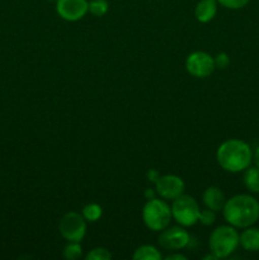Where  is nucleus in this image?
Listing matches in <instances>:
<instances>
[{
    "mask_svg": "<svg viewBox=\"0 0 259 260\" xmlns=\"http://www.w3.org/2000/svg\"><path fill=\"white\" fill-rule=\"evenodd\" d=\"M222 215L226 222L234 228H249L258 222L259 202L250 194H236L226 200Z\"/></svg>",
    "mask_w": 259,
    "mask_h": 260,
    "instance_id": "nucleus-1",
    "label": "nucleus"
},
{
    "mask_svg": "<svg viewBox=\"0 0 259 260\" xmlns=\"http://www.w3.org/2000/svg\"><path fill=\"white\" fill-rule=\"evenodd\" d=\"M216 159L225 172L241 173L253 162V151L243 140L230 139L218 146Z\"/></svg>",
    "mask_w": 259,
    "mask_h": 260,
    "instance_id": "nucleus-2",
    "label": "nucleus"
},
{
    "mask_svg": "<svg viewBox=\"0 0 259 260\" xmlns=\"http://www.w3.org/2000/svg\"><path fill=\"white\" fill-rule=\"evenodd\" d=\"M210 251L217 259L230 256L239 246V233L231 225L218 226L211 233L208 240Z\"/></svg>",
    "mask_w": 259,
    "mask_h": 260,
    "instance_id": "nucleus-3",
    "label": "nucleus"
},
{
    "mask_svg": "<svg viewBox=\"0 0 259 260\" xmlns=\"http://www.w3.org/2000/svg\"><path fill=\"white\" fill-rule=\"evenodd\" d=\"M172 220V207L163 200L151 198L142 208V221L151 231L160 233L170 225Z\"/></svg>",
    "mask_w": 259,
    "mask_h": 260,
    "instance_id": "nucleus-4",
    "label": "nucleus"
},
{
    "mask_svg": "<svg viewBox=\"0 0 259 260\" xmlns=\"http://www.w3.org/2000/svg\"><path fill=\"white\" fill-rule=\"evenodd\" d=\"M200 206L197 201L190 196L184 194L173 200L172 203V215L173 218L183 228H189L196 225L200 217Z\"/></svg>",
    "mask_w": 259,
    "mask_h": 260,
    "instance_id": "nucleus-5",
    "label": "nucleus"
},
{
    "mask_svg": "<svg viewBox=\"0 0 259 260\" xmlns=\"http://www.w3.org/2000/svg\"><path fill=\"white\" fill-rule=\"evenodd\" d=\"M58 230L66 241L80 243L86 233V221L80 213L68 212L60 220Z\"/></svg>",
    "mask_w": 259,
    "mask_h": 260,
    "instance_id": "nucleus-6",
    "label": "nucleus"
},
{
    "mask_svg": "<svg viewBox=\"0 0 259 260\" xmlns=\"http://www.w3.org/2000/svg\"><path fill=\"white\" fill-rule=\"evenodd\" d=\"M185 69L188 74L195 78H207L215 71V60L210 53L205 51H196L188 55L185 60Z\"/></svg>",
    "mask_w": 259,
    "mask_h": 260,
    "instance_id": "nucleus-7",
    "label": "nucleus"
},
{
    "mask_svg": "<svg viewBox=\"0 0 259 260\" xmlns=\"http://www.w3.org/2000/svg\"><path fill=\"white\" fill-rule=\"evenodd\" d=\"M157 241L165 250H180L189 245L190 236L183 226H174V228L168 226L167 229L160 231Z\"/></svg>",
    "mask_w": 259,
    "mask_h": 260,
    "instance_id": "nucleus-8",
    "label": "nucleus"
},
{
    "mask_svg": "<svg viewBox=\"0 0 259 260\" xmlns=\"http://www.w3.org/2000/svg\"><path fill=\"white\" fill-rule=\"evenodd\" d=\"M155 189L156 193L164 200H175L184 193V180L174 174L160 175L155 180Z\"/></svg>",
    "mask_w": 259,
    "mask_h": 260,
    "instance_id": "nucleus-9",
    "label": "nucleus"
},
{
    "mask_svg": "<svg viewBox=\"0 0 259 260\" xmlns=\"http://www.w3.org/2000/svg\"><path fill=\"white\" fill-rule=\"evenodd\" d=\"M88 0H56V12L68 22L80 20L88 13Z\"/></svg>",
    "mask_w": 259,
    "mask_h": 260,
    "instance_id": "nucleus-10",
    "label": "nucleus"
},
{
    "mask_svg": "<svg viewBox=\"0 0 259 260\" xmlns=\"http://www.w3.org/2000/svg\"><path fill=\"white\" fill-rule=\"evenodd\" d=\"M202 200L206 208H210V210L215 211V212L222 211L226 202V197L223 192L220 188L216 187V185H211V187L206 188V190L203 192Z\"/></svg>",
    "mask_w": 259,
    "mask_h": 260,
    "instance_id": "nucleus-11",
    "label": "nucleus"
},
{
    "mask_svg": "<svg viewBox=\"0 0 259 260\" xmlns=\"http://www.w3.org/2000/svg\"><path fill=\"white\" fill-rule=\"evenodd\" d=\"M239 245L250 253L259 251V229L254 228V225L243 229L241 234H239Z\"/></svg>",
    "mask_w": 259,
    "mask_h": 260,
    "instance_id": "nucleus-12",
    "label": "nucleus"
},
{
    "mask_svg": "<svg viewBox=\"0 0 259 260\" xmlns=\"http://www.w3.org/2000/svg\"><path fill=\"white\" fill-rule=\"evenodd\" d=\"M217 0H200L195 8V17L198 22L208 23L217 14Z\"/></svg>",
    "mask_w": 259,
    "mask_h": 260,
    "instance_id": "nucleus-13",
    "label": "nucleus"
},
{
    "mask_svg": "<svg viewBox=\"0 0 259 260\" xmlns=\"http://www.w3.org/2000/svg\"><path fill=\"white\" fill-rule=\"evenodd\" d=\"M243 183L246 189L254 194H259V168L258 167H249L244 170Z\"/></svg>",
    "mask_w": 259,
    "mask_h": 260,
    "instance_id": "nucleus-14",
    "label": "nucleus"
},
{
    "mask_svg": "<svg viewBox=\"0 0 259 260\" xmlns=\"http://www.w3.org/2000/svg\"><path fill=\"white\" fill-rule=\"evenodd\" d=\"M132 258L135 260H160L161 253L152 245H141L135 250Z\"/></svg>",
    "mask_w": 259,
    "mask_h": 260,
    "instance_id": "nucleus-15",
    "label": "nucleus"
},
{
    "mask_svg": "<svg viewBox=\"0 0 259 260\" xmlns=\"http://www.w3.org/2000/svg\"><path fill=\"white\" fill-rule=\"evenodd\" d=\"M83 217L85 218V221L88 222H95L98 221L99 218L102 217L103 215V210L99 205L96 203H89V205L84 206L83 207V212H81Z\"/></svg>",
    "mask_w": 259,
    "mask_h": 260,
    "instance_id": "nucleus-16",
    "label": "nucleus"
},
{
    "mask_svg": "<svg viewBox=\"0 0 259 260\" xmlns=\"http://www.w3.org/2000/svg\"><path fill=\"white\" fill-rule=\"evenodd\" d=\"M63 258L68 260H76L83 256V248L78 241H68L62 250Z\"/></svg>",
    "mask_w": 259,
    "mask_h": 260,
    "instance_id": "nucleus-17",
    "label": "nucleus"
},
{
    "mask_svg": "<svg viewBox=\"0 0 259 260\" xmlns=\"http://www.w3.org/2000/svg\"><path fill=\"white\" fill-rule=\"evenodd\" d=\"M109 9L107 0H90L88 5V12L94 17H103Z\"/></svg>",
    "mask_w": 259,
    "mask_h": 260,
    "instance_id": "nucleus-18",
    "label": "nucleus"
},
{
    "mask_svg": "<svg viewBox=\"0 0 259 260\" xmlns=\"http://www.w3.org/2000/svg\"><path fill=\"white\" fill-rule=\"evenodd\" d=\"M112 258V254L106 248H94L85 256L86 260H109Z\"/></svg>",
    "mask_w": 259,
    "mask_h": 260,
    "instance_id": "nucleus-19",
    "label": "nucleus"
},
{
    "mask_svg": "<svg viewBox=\"0 0 259 260\" xmlns=\"http://www.w3.org/2000/svg\"><path fill=\"white\" fill-rule=\"evenodd\" d=\"M216 221V212L215 211L206 208L200 212V217H198V222L202 223L203 226H211L213 225Z\"/></svg>",
    "mask_w": 259,
    "mask_h": 260,
    "instance_id": "nucleus-20",
    "label": "nucleus"
},
{
    "mask_svg": "<svg viewBox=\"0 0 259 260\" xmlns=\"http://www.w3.org/2000/svg\"><path fill=\"white\" fill-rule=\"evenodd\" d=\"M249 2L250 0H217L218 4H221L226 9L231 10L243 9L244 7H246L249 4Z\"/></svg>",
    "mask_w": 259,
    "mask_h": 260,
    "instance_id": "nucleus-21",
    "label": "nucleus"
},
{
    "mask_svg": "<svg viewBox=\"0 0 259 260\" xmlns=\"http://www.w3.org/2000/svg\"><path fill=\"white\" fill-rule=\"evenodd\" d=\"M215 60V66L217 69H226L230 63V58H229V55L225 52H220L213 57Z\"/></svg>",
    "mask_w": 259,
    "mask_h": 260,
    "instance_id": "nucleus-22",
    "label": "nucleus"
},
{
    "mask_svg": "<svg viewBox=\"0 0 259 260\" xmlns=\"http://www.w3.org/2000/svg\"><path fill=\"white\" fill-rule=\"evenodd\" d=\"M167 260H185L187 259V256L182 255V254H170V255H168Z\"/></svg>",
    "mask_w": 259,
    "mask_h": 260,
    "instance_id": "nucleus-23",
    "label": "nucleus"
},
{
    "mask_svg": "<svg viewBox=\"0 0 259 260\" xmlns=\"http://www.w3.org/2000/svg\"><path fill=\"white\" fill-rule=\"evenodd\" d=\"M253 162L255 167L259 168V146L256 147L255 151L253 152Z\"/></svg>",
    "mask_w": 259,
    "mask_h": 260,
    "instance_id": "nucleus-24",
    "label": "nucleus"
},
{
    "mask_svg": "<svg viewBox=\"0 0 259 260\" xmlns=\"http://www.w3.org/2000/svg\"><path fill=\"white\" fill-rule=\"evenodd\" d=\"M159 177H160V175L157 174L156 170H150V172H149V178H150V179H151V180H154V182H155V180H156Z\"/></svg>",
    "mask_w": 259,
    "mask_h": 260,
    "instance_id": "nucleus-25",
    "label": "nucleus"
},
{
    "mask_svg": "<svg viewBox=\"0 0 259 260\" xmlns=\"http://www.w3.org/2000/svg\"><path fill=\"white\" fill-rule=\"evenodd\" d=\"M48 2H56V0H48Z\"/></svg>",
    "mask_w": 259,
    "mask_h": 260,
    "instance_id": "nucleus-26",
    "label": "nucleus"
},
{
    "mask_svg": "<svg viewBox=\"0 0 259 260\" xmlns=\"http://www.w3.org/2000/svg\"><path fill=\"white\" fill-rule=\"evenodd\" d=\"M258 123H259V121H258Z\"/></svg>",
    "mask_w": 259,
    "mask_h": 260,
    "instance_id": "nucleus-27",
    "label": "nucleus"
}]
</instances>
